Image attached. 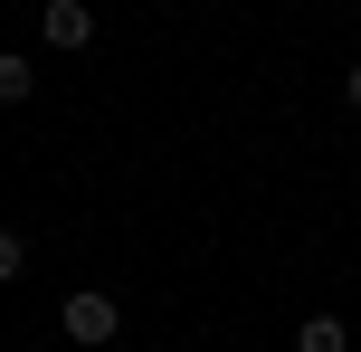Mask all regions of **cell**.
<instances>
[{"label":"cell","mask_w":361,"mask_h":352,"mask_svg":"<svg viewBox=\"0 0 361 352\" xmlns=\"http://www.w3.org/2000/svg\"><path fill=\"white\" fill-rule=\"evenodd\" d=\"M57 324H67V343H76V352H95V343H114V334H124V305H114V296H95V286H76V296L57 305Z\"/></svg>","instance_id":"1"},{"label":"cell","mask_w":361,"mask_h":352,"mask_svg":"<svg viewBox=\"0 0 361 352\" xmlns=\"http://www.w3.org/2000/svg\"><path fill=\"white\" fill-rule=\"evenodd\" d=\"M38 38H48V48H86L95 10H86V0H48V10H38Z\"/></svg>","instance_id":"2"},{"label":"cell","mask_w":361,"mask_h":352,"mask_svg":"<svg viewBox=\"0 0 361 352\" xmlns=\"http://www.w3.org/2000/svg\"><path fill=\"white\" fill-rule=\"evenodd\" d=\"M295 352H352V324L343 315H305L295 324Z\"/></svg>","instance_id":"3"},{"label":"cell","mask_w":361,"mask_h":352,"mask_svg":"<svg viewBox=\"0 0 361 352\" xmlns=\"http://www.w3.org/2000/svg\"><path fill=\"white\" fill-rule=\"evenodd\" d=\"M29 86H38V67H29V57H10V48H0V105H29Z\"/></svg>","instance_id":"4"},{"label":"cell","mask_w":361,"mask_h":352,"mask_svg":"<svg viewBox=\"0 0 361 352\" xmlns=\"http://www.w3.org/2000/svg\"><path fill=\"white\" fill-rule=\"evenodd\" d=\"M19 267H29V238H19V229H0V286H19Z\"/></svg>","instance_id":"5"},{"label":"cell","mask_w":361,"mask_h":352,"mask_svg":"<svg viewBox=\"0 0 361 352\" xmlns=\"http://www.w3.org/2000/svg\"><path fill=\"white\" fill-rule=\"evenodd\" d=\"M343 105H352V114H361V67H352V76H343Z\"/></svg>","instance_id":"6"}]
</instances>
